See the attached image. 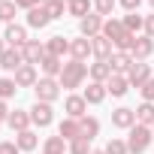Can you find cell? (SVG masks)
<instances>
[{"instance_id":"obj_1","label":"cell","mask_w":154,"mask_h":154,"mask_svg":"<svg viewBox=\"0 0 154 154\" xmlns=\"http://www.w3.org/2000/svg\"><path fill=\"white\" fill-rule=\"evenodd\" d=\"M103 36L115 45V51H130V45H133V33L124 27V21L121 18H106V24H103Z\"/></svg>"},{"instance_id":"obj_2","label":"cell","mask_w":154,"mask_h":154,"mask_svg":"<svg viewBox=\"0 0 154 154\" xmlns=\"http://www.w3.org/2000/svg\"><path fill=\"white\" fill-rule=\"evenodd\" d=\"M85 79H88V63L72 60V57L63 63V69H60V75H57V82H60L63 91H75V88H82Z\"/></svg>"},{"instance_id":"obj_3","label":"cell","mask_w":154,"mask_h":154,"mask_svg":"<svg viewBox=\"0 0 154 154\" xmlns=\"http://www.w3.org/2000/svg\"><path fill=\"white\" fill-rule=\"evenodd\" d=\"M127 133H130V136H127V151H130V154H145L148 145L154 142V130L145 127V124H133Z\"/></svg>"},{"instance_id":"obj_4","label":"cell","mask_w":154,"mask_h":154,"mask_svg":"<svg viewBox=\"0 0 154 154\" xmlns=\"http://www.w3.org/2000/svg\"><path fill=\"white\" fill-rule=\"evenodd\" d=\"M33 94H36L39 103H54V100L60 97V82H57V79H48V75H42V79L33 85Z\"/></svg>"},{"instance_id":"obj_5","label":"cell","mask_w":154,"mask_h":154,"mask_svg":"<svg viewBox=\"0 0 154 154\" xmlns=\"http://www.w3.org/2000/svg\"><path fill=\"white\" fill-rule=\"evenodd\" d=\"M27 112H30V124H33V127H48V124L54 121V109H51V103H39V100H36Z\"/></svg>"},{"instance_id":"obj_6","label":"cell","mask_w":154,"mask_h":154,"mask_svg":"<svg viewBox=\"0 0 154 154\" xmlns=\"http://www.w3.org/2000/svg\"><path fill=\"white\" fill-rule=\"evenodd\" d=\"M148 79H151V66H148L145 60H133V63H130V69H127V82H130V88H136V91H139Z\"/></svg>"},{"instance_id":"obj_7","label":"cell","mask_w":154,"mask_h":154,"mask_svg":"<svg viewBox=\"0 0 154 154\" xmlns=\"http://www.w3.org/2000/svg\"><path fill=\"white\" fill-rule=\"evenodd\" d=\"M103 24H106V18H103V15H97V12H91V15H85V18L79 21V33H82V36H88V39H94V36H100V33H103Z\"/></svg>"},{"instance_id":"obj_8","label":"cell","mask_w":154,"mask_h":154,"mask_svg":"<svg viewBox=\"0 0 154 154\" xmlns=\"http://www.w3.org/2000/svg\"><path fill=\"white\" fill-rule=\"evenodd\" d=\"M63 112H66V118H85L88 115V100L82 97V94H69L66 100H63Z\"/></svg>"},{"instance_id":"obj_9","label":"cell","mask_w":154,"mask_h":154,"mask_svg":"<svg viewBox=\"0 0 154 154\" xmlns=\"http://www.w3.org/2000/svg\"><path fill=\"white\" fill-rule=\"evenodd\" d=\"M151 54H154V39H151V36H145V33H142V36H136V39H133V45H130V57H133V60H148Z\"/></svg>"},{"instance_id":"obj_10","label":"cell","mask_w":154,"mask_h":154,"mask_svg":"<svg viewBox=\"0 0 154 154\" xmlns=\"http://www.w3.org/2000/svg\"><path fill=\"white\" fill-rule=\"evenodd\" d=\"M69 57L72 60H88V57H94V45H91V39L88 36H79V39H69Z\"/></svg>"},{"instance_id":"obj_11","label":"cell","mask_w":154,"mask_h":154,"mask_svg":"<svg viewBox=\"0 0 154 154\" xmlns=\"http://www.w3.org/2000/svg\"><path fill=\"white\" fill-rule=\"evenodd\" d=\"M3 39H6L9 48H24V45H27V27H21V24H6Z\"/></svg>"},{"instance_id":"obj_12","label":"cell","mask_w":154,"mask_h":154,"mask_svg":"<svg viewBox=\"0 0 154 154\" xmlns=\"http://www.w3.org/2000/svg\"><path fill=\"white\" fill-rule=\"evenodd\" d=\"M21 54H24V63H30V66H36L48 51H45V42H39V39H27V45L21 48Z\"/></svg>"},{"instance_id":"obj_13","label":"cell","mask_w":154,"mask_h":154,"mask_svg":"<svg viewBox=\"0 0 154 154\" xmlns=\"http://www.w3.org/2000/svg\"><path fill=\"white\" fill-rule=\"evenodd\" d=\"M12 79H15V85H18V88H33V85L39 82V72H36V66L24 63V66H18V69L12 72Z\"/></svg>"},{"instance_id":"obj_14","label":"cell","mask_w":154,"mask_h":154,"mask_svg":"<svg viewBox=\"0 0 154 154\" xmlns=\"http://www.w3.org/2000/svg\"><path fill=\"white\" fill-rule=\"evenodd\" d=\"M18 66H24L21 48H6L3 54H0V69H3V72H15Z\"/></svg>"},{"instance_id":"obj_15","label":"cell","mask_w":154,"mask_h":154,"mask_svg":"<svg viewBox=\"0 0 154 154\" xmlns=\"http://www.w3.org/2000/svg\"><path fill=\"white\" fill-rule=\"evenodd\" d=\"M112 124H115L118 130H130V127L136 124V109H130V106H118V109L112 112Z\"/></svg>"},{"instance_id":"obj_16","label":"cell","mask_w":154,"mask_h":154,"mask_svg":"<svg viewBox=\"0 0 154 154\" xmlns=\"http://www.w3.org/2000/svg\"><path fill=\"white\" fill-rule=\"evenodd\" d=\"M6 124H9L12 133H24V130H30V112L27 109H12L9 118H6Z\"/></svg>"},{"instance_id":"obj_17","label":"cell","mask_w":154,"mask_h":154,"mask_svg":"<svg viewBox=\"0 0 154 154\" xmlns=\"http://www.w3.org/2000/svg\"><path fill=\"white\" fill-rule=\"evenodd\" d=\"M88 75H91V82L106 85V82L112 79V66H109V60H94V63H88Z\"/></svg>"},{"instance_id":"obj_18","label":"cell","mask_w":154,"mask_h":154,"mask_svg":"<svg viewBox=\"0 0 154 154\" xmlns=\"http://www.w3.org/2000/svg\"><path fill=\"white\" fill-rule=\"evenodd\" d=\"M45 51L63 60V54H69V39H66V36H60V33H54V36H48V39H45Z\"/></svg>"},{"instance_id":"obj_19","label":"cell","mask_w":154,"mask_h":154,"mask_svg":"<svg viewBox=\"0 0 154 154\" xmlns=\"http://www.w3.org/2000/svg\"><path fill=\"white\" fill-rule=\"evenodd\" d=\"M57 136H63L66 142H72V139H79V136H82V124L75 121V118H63V121L57 124Z\"/></svg>"},{"instance_id":"obj_20","label":"cell","mask_w":154,"mask_h":154,"mask_svg":"<svg viewBox=\"0 0 154 154\" xmlns=\"http://www.w3.org/2000/svg\"><path fill=\"white\" fill-rule=\"evenodd\" d=\"M91 45H94V57H97V60H109V57L115 54V45H112L103 33H100V36H94V39H91Z\"/></svg>"},{"instance_id":"obj_21","label":"cell","mask_w":154,"mask_h":154,"mask_svg":"<svg viewBox=\"0 0 154 154\" xmlns=\"http://www.w3.org/2000/svg\"><path fill=\"white\" fill-rule=\"evenodd\" d=\"M106 94H109V91H106V85H100V82H91V85L82 91V97L88 100V106H100V103L106 100Z\"/></svg>"},{"instance_id":"obj_22","label":"cell","mask_w":154,"mask_h":154,"mask_svg":"<svg viewBox=\"0 0 154 154\" xmlns=\"http://www.w3.org/2000/svg\"><path fill=\"white\" fill-rule=\"evenodd\" d=\"M106 91H109L112 97H124V94L130 91V82H127V75H121V72H112V79L106 82Z\"/></svg>"},{"instance_id":"obj_23","label":"cell","mask_w":154,"mask_h":154,"mask_svg":"<svg viewBox=\"0 0 154 154\" xmlns=\"http://www.w3.org/2000/svg\"><path fill=\"white\" fill-rule=\"evenodd\" d=\"M39 69H42V75H48V79H57L60 69H63V60L54 57V54H45V57L39 60Z\"/></svg>"},{"instance_id":"obj_24","label":"cell","mask_w":154,"mask_h":154,"mask_svg":"<svg viewBox=\"0 0 154 154\" xmlns=\"http://www.w3.org/2000/svg\"><path fill=\"white\" fill-rule=\"evenodd\" d=\"M130 63H133V57H130V51H115V54L109 57V66H112V72H121V75H127V69H130Z\"/></svg>"},{"instance_id":"obj_25","label":"cell","mask_w":154,"mask_h":154,"mask_svg":"<svg viewBox=\"0 0 154 154\" xmlns=\"http://www.w3.org/2000/svg\"><path fill=\"white\" fill-rule=\"evenodd\" d=\"M91 6H94V0H69L66 3V15H75V18H85V15H91Z\"/></svg>"},{"instance_id":"obj_26","label":"cell","mask_w":154,"mask_h":154,"mask_svg":"<svg viewBox=\"0 0 154 154\" xmlns=\"http://www.w3.org/2000/svg\"><path fill=\"white\" fill-rule=\"evenodd\" d=\"M48 21H51V18H48V12H45L42 6H36V9H27V27H33V30H42Z\"/></svg>"},{"instance_id":"obj_27","label":"cell","mask_w":154,"mask_h":154,"mask_svg":"<svg viewBox=\"0 0 154 154\" xmlns=\"http://www.w3.org/2000/svg\"><path fill=\"white\" fill-rule=\"evenodd\" d=\"M66 148H69V142L63 136H48L42 142V154H66Z\"/></svg>"},{"instance_id":"obj_28","label":"cell","mask_w":154,"mask_h":154,"mask_svg":"<svg viewBox=\"0 0 154 154\" xmlns=\"http://www.w3.org/2000/svg\"><path fill=\"white\" fill-rule=\"evenodd\" d=\"M79 124H82V136H85V139H91V142H94V139L100 136V121H97L94 115L79 118Z\"/></svg>"},{"instance_id":"obj_29","label":"cell","mask_w":154,"mask_h":154,"mask_svg":"<svg viewBox=\"0 0 154 154\" xmlns=\"http://www.w3.org/2000/svg\"><path fill=\"white\" fill-rule=\"evenodd\" d=\"M121 21H124V27H127L133 36H139V30H145V15H139V12H127Z\"/></svg>"},{"instance_id":"obj_30","label":"cell","mask_w":154,"mask_h":154,"mask_svg":"<svg viewBox=\"0 0 154 154\" xmlns=\"http://www.w3.org/2000/svg\"><path fill=\"white\" fill-rule=\"evenodd\" d=\"M15 145H18L21 151H33V148L39 145V136H36L33 130H24V133H15Z\"/></svg>"},{"instance_id":"obj_31","label":"cell","mask_w":154,"mask_h":154,"mask_svg":"<svg viewBox=\"0 0 154 154\" xmlns=\"http://www.w3.org/2000/svg\"><path fill=\"white\" fill-rule=\"evenodd\" d=\"M136 124L154 127V103H142V106H136Z\"/></svg>"},{"instance_id":"obj_32","label":"cell","mask_w":154,"mask_h":154,"mask_svg":"<svg viewBox=\"0 0 154 154\" xmlns=\"http://www.w3.org/2000/svg\"><path fill=\"white\" fill-rule=\"evenodd\" d=\"M15 0H0V21L3 24H15Z\"/></svg>"},{"instance_id":"obj_33","label":"cell","mask_w":154,"mask_h":154,"mask_svg":"<svg viewBox=\"0 0 154 154\" xmlns=\"http://www.w3.org/2000/svg\"><path fill=\"white\" fill-rule=\"evenodd\" d=\"M42 9H45V12H48V18L54 21V18H63L66 3H63V0H45V3H42Z\"/></svg>"},{"instance_id":"obj_34","label":"cell","mask_w":154,"mask_h":154,"mask_svg":"<svg viewBox=\"0 0 154 154\" xmlns=\"http://www.w3.org/2000/svg\"><path fill=\"white\" fill-rule=\"evenodd\" d=\"M69 154H91L94 148H91V139H85V136H79V139H72L69 142V148H66Z\"/></svg>"},{"instance_id":"obj_35","label":"cell","mask_w":154,"mask_h":154,"mask_svg":"<svg viewBox=\"0 0 154 154\" xmlns=\"http://www.w3.org/2000/svg\"><path fill=\"white\" fill-rule=\"evenodd\" d=\"M15 91H18L15 79H6V75H0V100H9V97H15Z\"/></svg>"},{"instance_id":"obj_36","label":"cell","mask_w":154,"mask_h":154,"mask_svg":"<svg viewBox=\"0 0 154 154\" xmlns=\"http://www.w3.org/2000/svg\"><path fill=\"white\" fill-rule=\"evenodd\" d=\"M103 151H106V154H130V151H127V142H124V139H109Z\"/></svg>"},{"instance_id":"obj_37","label":"cell","mask_w":154,"mask_h":154,"mask_svg":"<svg viewBox=\"0 0 154 154\" xmlns=\"http://www.w3.org/2000/svg\"><path fill=\"white\" fill-rule=\"evenodd\" d=\"M94 9H97V15H103V18H112L115 0H94Z\"/></svg>"},{"instance_id":"obj_38","label":"cell","mask_w":154,"mask_h":154,"mask_svg":"<svg viewBox=\"0 0 154 154\" xmlns=\"http://www.w3.org/2000/svg\"><path fill=\"white\" fill-rule=\"evenodd\" d=\"M139 94H142V103H154V79H148V82L139 88Z\"/></svg>"},{"instance_id":"obj_39","label":"cell","mask_w":154,"mask_h":154,"mask_svg":"<svg viewBox=\"0 0 154 154\" xmlns=\"http://www.w3.org/2000/svg\"><path fill=\"white\" fill-rule=\"evenodd\" d=\"M45 0H15V6L18 9H36V6H42Z\"/></svg>"},{"instance_id":"obj_40","label":"cell","mask_w":154,"mask_h":154,"mask_svg":"<svg viewBox=\"0 0 154 154\" xmlns=\"http://www.w3.org/2000/svg\"><path fill=\"white\" fill-rule=\"evenodd\" d=\"M0 154H21V148L15 142H0Z\"/></svg>"},{"instance_id":"obj_41","label":"cell","mask_w":154,"mask_h":154,"mask_svg":"<svg viewBox=\"0 0 154 154\" xmlns=\"http://www.w3.org/2000/svg\"><path fill=\"white\" fill-rule=\"evenodd\" d=\"M121 6H124L127 12H139V6H142V0H121Z\"/></svg>"},{"instance_id":"obj_42","label":"cell","mask_w":154,"mask_h":154,"mask_svg":"<svg viewBox=\"0 0 154 154\" xmlns=\"http://www.w3.org/2000/svg\"><path fill=\"white\" fill-rule=\"evenodd\" d=\"M145 36L154 39V15H145Z\"/></svg>"},{"instance_id":"obj_43","label":"cell","mask_w":154,"mask_h":154,"mask_svg":"<svg viewBox=\"0 0 154 154\" xmlns=\"http://www.w3.org/2000/svg\"><path fill=\"white\" fill-rule=\"evenodd\" d=\"M9 112H12V109H9V103H6V100H0V121H3V124H6Z\"/></svg>"},{"instance_id":"obj_44","label":"cell","mask_w":154,"mask_h":154,"mask_svg":"<svg viewBox=\"0 0 154 154\" xmlns=\"http://www.w3.org/2000/svg\"><path fill=\"white\" fill-rule=\"evenodd\" d=\"M6 48H9V45H6V39H3V36H0V54H3Z\"/></svg>"},{"instance_id":"obj_45","label":"cell","mask_w":154,"mask_h":154,"mask_svg":"<svg viewBox=\"0 0 154 154\" xmlns=\"http://www.w3.org/2000/svg\"><path fill=\"white\" fill-rule=\"evenodd\" d=\"M91 154H106V151H100V148H94V151H91Z\"/></svg>"},{"instance_id":"obj_46","label":"cell","mask_w":154,"mask_h":154,"mask_svg":"<svg viewBox=\"0 0 154 154\" xmlns=\"http://www.w3.org/2000/svg\"><path fill=\"white\" fill-rule=\"evenodd\" d=\"M148 3H151V9H154V0H148Z\"/></svg>"},{"instance_id":"obj_47","label":"cell","mask_w":154,"mask_h":154,"mask_svg":"<svg viewBox=\"0 0 154 154\" xmlns=\"http://www.w3.org/2000/svg\"><path fill=\"white\" fill-rule=\"evenodd\" d=\"M0 127H3V121H0Z\"/></svg>"},{"instance_id":"obj_48","label":"cell","mask_w":154,"mask_h":154,"mask_svg":"<svg viewBox=\"0 0 154 154\" xmlns=\"http://www.w3.org/2000/svg\"><path fill=\"white\" fill-rule=\"evenodd\" d=\"M63 3H69V0H63Z\"/></svg>"},{"instance_id":"obj_49","label":"cell","mask_w":154,"mask_h":154,"mask_svg":"<svg viewBox=\"0 0 154 154\" xmlns=\"http://www.w3.org/2000/svg\"><path fill=\"white\" fill-rule=\"evenodd\" d=\"M151 130H154V127H151Z\"/></svg>"}]
</instances>
